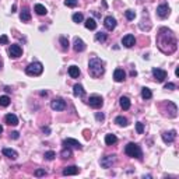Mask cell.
<instances>
[{
    "instance_id": "obj_1",
    "label": "cell",
    "mask_w": 179,
    "mask_h": 179,
    "mask_svg": "<svg viewBox=\"0 0 179 179\" xmlns=\"http://www.w3.org/2000/svg\"><path fill=\"white\" fill-rule=\"evenodd\" d=\"M157 45L161 51H164V46L167 45V53H173L176 51V38L172 34V31L167 30V28H161L160 34H158V39H157Z\"/></svg>"
},
{
    "instance_id": "obj_2",
    "label": "cell",
    "mask_w": 179,
    "mask_h": 179,
    "mask_svg": "<svg viewBox=\"0 0 179 179\" xmlns=\"http://www.w3.org/2000/svg\"><path fill=\"white\" fill-rule=\"evenodd\" d=\"M88 71L92 77H101L105 71V67H104V62L98 58H94L90 60L88 63Z\"/></svg>"
},
{
    "instance_id": "obj_3",
    "label": "cell",
    "mask_w": 179,
    "mask_h": 179,
    "mask_svg": "<svg viewBox=\"0 0 179 179\" xmlns=\"http://www.w3.org/2000/svg\"><path fill=\"white\" fill-rule=\"evenodd\" d=\"M124 153L132 158H141V148L136 143H129L128 146L124 147Z\"/></svg>"
},
{
    "instance_id": "obj_4",
    "label": "cell",
    "mask_w": 179,
    "mask_h": 179,
    "mask_svg": "<svg viewBox=\"0 0 179 179\" xmlns=\"http://www.w3.org/2000/svg\"><path fill=\"white\" fill-rule=\"evenodd\" d=\"M43 71V66L42 63H39V62H34V63L28 64V67L25 69V73L28 74V76H41Z\"/></svg>"
},
{
    "instance_id": "obj_5",
    "label": "cell",
    "mask_w": 179,
    "mask_h": 179,
    "mask_svg": "<svg viewBox=\"0 0 179 179\" xmlns=\"http://www.w3.org/2000/svg\"><path fill=\"white\" fill-rule=\"evenodd\" d=\"M51 108L53 111H64L66 109V102H64L62 98H55V100L51 102Z\"/></svg>"
},
{
    "instance_id": "obj_6",
    "label": "cell",
    "mask_w": 179,
    "mask_h": 179,
    "mask_svg": "<svg viewBox=\"0 0 179 179\" xmlns=\"http://www.w3.org/2000/svg\"><path fill=\"white\" fill-rule=\"evenodd\" d=\"M115 161H116L115 155H106V157L101 158L100 164H101V167H102V168H111L113 164H115Z\"/></svg>"
},
{
    "instance_id": "obj_7",
    "label": "cell",
    "mask_w": 179,
    "mask_h": 179,
    "mask_svg": "<svg viewBox=\"0 0 179 179\" xmlns=\"http://www.w3.org/2000/svg\"><path fill=\"white\" fill-rule=\"evenodd\" d=\"M153 76H154V79L157 80L158 83H162L165 79H167V71L162 69H157V67H154L153 69Z\"/></svg>"
},
{
    "instance_id": "obj_8",
    "label": "cell",
    "mask_w": 179,
    "mask_h": 179,
    "mask_svg": "<svg viewBox=\"0 0 179 179\" xmlns=\"http://www.w3.org/2000/svg\"><path fill=\"white\" fill-rule=\"evenodd\" d=\"M88 104H90V106H91V108L98 109V108H101V106L104 105V101H102V98L98 97V95H91V97H90V100H88Z\"/></svg>"
},
{
    "instance_id": "obj_9",
    "label": "cell",
    "mask_w": 179,
    "mask_h": 179,
    "mask_svg": "<svg viewBox=\"0 0 179 179\" xmlns=\"http://www.w3.org/2000/svg\"><path fill=\"white\" fill-rule=\"evenodd\" d=\"M9 55H10V58H13V59L20 58V56L22 55L21 46H20V45H11L9 48Z\"/></svg>"
},
{
    "instance_id": "obj_10",
    "label": "cell",
    "mask_w": 179,
    "mask_h": 179,
    "mask_svg": "<svg viewBox=\"0 0 179 179\" xmlns=\"http://www.w3.org/2000/svg\"><path fill=\"white\" fill-rule=\"evenodd\" d=\"M169 13H171V9L168 7V4H160L157 7V14L160 15L161 18H167L168 15H169Z\"/></svg>"
},
{
    "instance_id": "obj_11",
    "label": "cell",
    "mask_w": 179,
    "mask_h": 179,
    "mask_svg": "<svg viewBox=\"0 0 179 179\" xmlns=\"http://www.w3.org/2000/svg\"><path fill=\"white\" fill-rule=\"evenodd\" d=\"M134 43H136V38H134L132 34L124 35L123 39H122V45H123L124 48H132V46H134Z\"/></svg>"
},
{
    "instance_id": "obj_12",
    "label": "cell",
    "mask_w": 179,
    "mask_h": 179,
    "mask_svg": "<svg viewBox=\"0 0 179 179\" xmlns=\"http://www.w3.org/2000/svg\"><path fill=\"white\" fill-rule=\"evenodd\" d=\"M104 25H105V28L108 31H112V30H115V27H116V20L113 18V17H111V15H108V17H105V20H104Z\"/></svg>"
},
{
    "instance_id": "obj_13",
    "label": "cell",
    "mask_w": 179,
    "mask_h": 179,
    "mask_svg": "<svg viewBox=\"0 0 179 179\" xmlns=\"http://www.w3.org/2000/svg\"><path fill=\"white\" fill-rule=\"evenodd\" d=\"M175 137H176V132L175 130L164 132V133H162V140H164V143H167V144L172 143L173 140H175Z\"/></svg>"
},
{
    "instance_id": "obj_14",
    "label": "cell",
    "mask_w": 179,
    "mask_h": 179,
    "mask_svg": "<svg viewBox=\"0 0 179 179\" xmlns=\"http://www.w3.org/2000/svg\"><path fill=\"white\" fill-rule=\"evenodd\" d=\"M4 122H6L7 124H10V126H17V124H18V118H17L14 113H7V115L4 116Z\"/></svg>"
},
{
    "instance_id": "obj_15",
    "label": "cell",
    "mask_w": 179,
    "mask_h": 179,
    "mask_svg": "<svg viewBox=\"0 0 179 179\" xmlns=\"http://www.w3.org/2000/svg\"><path fill=\"white\" fill-rule=\"evenodd\" d=\"M63 146H66V147H73V148H77V150H81L83 148L81 144H80L77 140H74V139H66L63 141Z\"/></svg>"
},
{
    "instance_id": "obj_16",
    "label": "cell",
    "mask_w": 179,
    "mask_h": 179,
    "mask_svg": "<svg viewBox=\"0 0 179 179\" xmlns=\"http://www.w3.org/2000/svg\"><path fill=\"white\" fill-rule=\"evenodd\" d=\"M73 48L76 52H83L85 49V43L81 38H74V42H73Z\"/></svg>"
},
{
    "instance_id": "obj_17",
    "label": "cell",
    "mask_w": 179,
    "mask_h": 179,
    "mask_svg": "<svg viewBox=\"0 0 179 179\" xmlns=\"http://www.w3.org/2000/svg\"><path fill=\"white\" fill-rule=\"evenodd\" d=\"M124 77H126V73L123 71V69H116L115 73H113V80H115L116 83H122L124 80Z\"/></svg>"
},
{
    "instance_id": "obj_18",
    "label": "cell",
    "mask_w": 179,
    "mask_h": 179,
    "mask_svg": "<svg viewBox=\"0 0 179 179\" xmlns=\"http://www.w3.org/2000/svg\"><path fill=\"white\" fill-rule=\"evenodd\" d=\"M80 172V168L76 167V165H71V167H67L63 169V175H77Z\"/></svg>"
},
{
    "instance_id": "obj_19",
    "label": "cell",
    "mask_w": 179,
    "mask_h": 179,
    "mask_svg": "<svg viewBox=\"0 0 179 179\" xmlns=\"http://www.w3.org/2000/svg\"><path fill=\"white\" fill-rule=\"evenodd\" d=\"M3 154L6 155V157L11 158V160H17V157H18V153L13 148H3Z\"/></svg>"
},
{
    "instance_id": "obj_20",
    "label": "cell",
    "mask_w": 179,
    "mask_h": 179,
    "mask_svg": "<svg viewBox=\"0 0 179 179\" xmlns=\"http://www.w3.org/2000/svg\"><path fill=\"white\" fill-rule=\"evenodd\" d=\"M119 104H120V108L124 109V111H128L129 108H130V100H129L128 97H120Z\"/></svg>"
},
{
    "instance_id": "obj_21",
    "label": "cell",
    "mask_w": 179,
    "mask_h": 179,
    "mask_svg": "<svg viewBox=\"0 0 179 179\" xmlns=\"http://www.w3.org/2000/svg\"><path fill=\"white\" fill-rule=\"evenodd\" d=\"M73 92H74V95H76V97H84V94H85L84 88H83L81 84H76V85H74V87H73Z\"/></svg>"
},
{
    "instance_id": "obj_22",
    "label": "cell",
    "mask_w": 179,
    "mask_h": 179,
    "mask_svg": "<svg viewBox=\"0 0 179 179\" xmlns=\"http://www.w3.org/2000/svg\"><path fill=\"white\" fill-rule=\"evenodd\" d=\"M69 76L71 79H77L80 76V69L77 66H70L69 67Z\"/></svg>"
},
{
    "instance_id": "obj_23",
    "label": "cell",
    "mask_w": 179,
    "mask_h": 179,
    "mask_svg": "<svg viewBox=\"0 0 179 179\" xmlns=\"http://www.w3.org/2000/svg\"><path fill=\"white\" fill-rule=\"evenodd\" d=\"M84 25H85L87 30H91V31L97 28V22H95L94 18H87V20H85V22H84Z\"/></svg>"
},
{
    "instance_id": "obj_24",
    "label": "cell",
    "mask_w": 179,
    "mask_h": 179,
    "mask_svg": "<svg viewBox=\"0 0 179 179\" xmlns=\"http://www.w3.org/2000/svg\"><path fill=\"white\" fill-rule=\"evenodd\" d=\"M34 10H35V13H37L38 15H45L46 13H48V10H46L45 6H42V4H35V7H34Z\"/></svg>"
},
{
    "instance_id": "obj_25",
    "label": "cell",
    "mask_w": 179,
    "mask_h": 179,
    "mask_svg": "<svg viewBox=\"0 0 179 179\" xmlns=\"http://www.w3.org/2000/svg\"><path fill=\"white\" fill-rule=\"evenodd\" d=\"M116 141H118V137H116L115 134H106L105 136V143L108 144V146H112V144H115Z\"/></svg>"
},
{
    "instance_id": "obj_26",
    "label": "cell",
    "mask_w": 179,
    "mask_h": 179,
    "mask_svg": "<svg viewBox=\"0 0 179 179\" xmlns=\"http://www.w3.org/2000/svg\"><path fill=\"white\" fill-rule=\"evenodd\" d=\"M20 18H21V21H30L31 20V13L28 9H24L21 11V14H20Z\"/></svg>"
},
{
    "instance_id": "obj_27",
    "label": "cell",
    "mask_w": 179,
    "mask_h": 179,
    "mask_svg": "<svg viewBox=\"0 0 179 179\" xmlns=\"http://www.w3.org/2000/svg\"><path fill=\"white\" fill-rule=\"evenodd\" d=\"M141 97H143V100H150V98L153 97L151 90H150V88H147V87H144L141 90Z\"/></svg>"
},
{
    "instance_id": "obj_28",
    "label": "cell",
    "mask_w": 179,
    "mask_h": 179,
    "mask_svg": "<svg viewBox=\"0 0 179 179\" xmlns=\"http://www.w3.org/2000/svg\"><path fill=\"white\" fill-rule=\"evenodd\" d=\"M115 123H118L119 126H128V119L123 118V116H118V118L115 119Z\"/></svg>"
},
{
    "instance_id": "obj_29",
    "label": "cell",
    "mask_w": 179,
    "mask_h": 179,
    "mask_svg": "<svg viewBox=\"0 0 179 179\" xmlns=\"http://www.w3.org/2000/svg\"><path fill=\"white\" fill-rule=\"evenodd\" d=\"M60 155H62V158H70V157H71V150H70L69 147L64 146V148L62 150Z\"/></svg>"
},
{
    "instance_id": "obj_30",
    "label": "cell",
    "mask_w": 179,
    "mask_h": 179,
    "mask_svg": "<svg viewBox=\"0 0 179 179\" xmlns=\"http://www.w3.org/2000/svg\"><path fill=\"white\" fill-rule=\"evenodd\" d=\"M60 45H62V49H63V51H67V49H69V39H67L66 37H60Z\"/></svg>"
},
{
    "instance_id": "obj_31",
    "label": "cell",
    "mask_w": 179,
    "mask_h": 179,
    "mask_svg": "<svg viewBox=\"0 0 179 179\" xmlns=\"http://www.w3.org/2000/svg\"><path fill=\"white\" fill-rule=\"evenodd\" d=\"M95 41H98V42H105V41H106V34L105 32H97V34H95Z\"/></svg>"
},
{
    "instance_id": "obj_32",
    "label": "cell",
    "mask_w": 179,
    "mask_h": 179,
    "mask_svg": "<svg viewBox=\"0 0 179 179\" xmlns=\"http://www.w3.org/2000/svg\"><path fill=\"white\" fill-rule=\"evenodd\" d=\"M10 105V98L7 95H2L0 97V106H9Z\"/></svg>"
},
{
    "instance_id": "obj_33",
    "label": "cell",
    "mask_w": 179,
    "mask_h": 179,
    "mask_svg": "<svg viewBox=\"0 0 179 179\" xmlns=\"http://www.w3.org/2000/svg\"><path fill=\"white\" fill-rule=\"evenodd\" d=\"M71 18H73L74 22H77V24H79V22H81L83 20H84V17H83L81 13H76V14H73V17H71Z\"/></svg>"
},
{
    "instance_id": "obj_34",
    "label": "cell",
    "mask_w": 179,
    "mask_h": 179,
    "mask_svg": "<svg viewBox=\"0 0 179 179\" xmlns=\"http://www.w3.org/2000/svg\"><path fill=\"white\" fill-rule=\"evenodd\" d=\"M124 14H126V18L128 20H134V17H136V13H134L133 10H128Z\"/></svg>"
},
{
    "instance_id": "obj_35",
    "label": "cell",
    "mask_w": 179,
    "mask_h": 179,
    "mask_svg": "<svg viewBox=\"0 0 179 179\" xmlns=\"http://www.w3.org/2000/svg\"><path fill=\"white\" fill-rule=\"evenodd\" d=\"M55 157H56V154L53 151H46L45 153V160H48V161H52Z\"/></svg>"
},
{
    "instance_id": "obj_36",
    "label": "cell",
    "mask_w": 179,
    "mask_h": 179,
    "mask_svg": "<svg viewBox=\"0 0 179 179\" xmlns=\"http://www.w3.org/2000/svg\"><path fill=\"white\" fill-rule=\"evenodd\" d=\"M77 0H64V4H66L67 7H76L77 6Z\"/></svg>"
},
{
    "instance_id": "obj_37",
    "label": "cell",
    "mask_w": 179,
    "mask_h": 179,
    "mask_svg": "<svg viewBox=\"0 0 179 179\" xmlns=\"http://www.w3.org/2000/svg\"><path fill=\"white\" fill-rule=\"evenodd\" d=\"M136 130H137V133H139V134H141L143 132H144V124H143L141 122H137V123H136Z\"/></svg>"
},
{
    "instance_id": "obj_38",
    "label": "cell",
    "mask_w": 179,
    "mask_h": 179,
    "mask_svg": "<svg viewBox=\"0 0 179 179\" xmlns=\"http://www.w3.org/2000/svg\"><path fill=\"white\" fill-rule=\"evenodd\" d=\"M6 43H9V38H7V35H2L0 37V45H6Z\"/></svg>"
},
{
    "instance_id": "obj_39",
    "label": "cell",
    "mask_w": 179,
    "mask_h": 179,
    "mask_svg": "<svg viewBox=\"0 0 179 179\" xmlns=\"http://www.w3.org/2000/svg\"><path fill=\"white\" fill-rule=\"evenodd\" d=\"M45 175H46L45 169H37L35 171V176H38V178H39V176H45Z\"/></svg>"
},
{
    "instance_id": "obj_40",
    "label": "cell",
    "mask_w": 179,
    "mask_h": 179,
    "mask_svg": "<svg viewBox=\"0 0 179 179\" xmlns=\"http://www.w3.org/2000/svg\"><path fill=\"white\" fill-rule=\"evenodd\" d=\"M95 119H97V120H100V122H102L104 119H105V115H104V113H101V112H97V113H95Z\"/></svg>"
},
{
    "instance_id": "obj_41",
    "label": "cell",
    "mask_w": 179,
    "mask_h": 179,
    "mask_svg": "<svg viewBox=\"0 0 179 179\" xmlns=\"http://www.w3.org/2000/svg\"><path fill=\"white\" fill-rule=\"evenodd\" d=\"M165 90H175V84L173 83H167V84L164 85Z\"/></svg>"
},
{
    "instance_id": "obj_42",
    "label": "cell",
    "mask_w": 179,
    "mask_h": 179,
    "mask_svg": "<svg viewBox=\"0 0 179 179\" xmlns=\"http://www.w3.org/2000/svg\"><path fill=\"white\" fill-rule=\"evenodd\" d=\"M10 136H11V139L17 140L20 137V133H18V132H11V133H10Z\"/></svg>"
},
{
    "instance_id": "obj_43",
    "label": "cell",
    "mask_w": 179,
    "mask_h": 179,
    "mask_svg": "<svg viewBox=\"0 0 179 179\" xmlns=\"http://www.w3.org/2000/svg\"><path fill=\"white\" fill-rule=\"evenodd\" d=\"M15 10H17V6H15V4H14V6H13V7H11V13H14V11H15Z\"/></svg>"
},
{
    "instance_id": "obj_44",
    "label": "cell",
    "mask_w": 179,
    "mask_h": 179,
    "mask_svg": "<svg viewBox=\"0 0 179 179\" xmlns=\"http://www.w3.org/2000/svg\"><path fill=\"white\" fill-rule=\"evenodd\" d=\"M3 133V128H2V126H0V134Z\"/></svg>"
}]
</instances>
